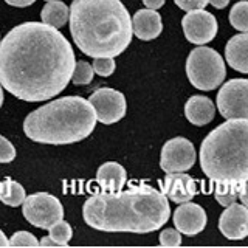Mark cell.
Listing matches in <instances>:
<instances>
[{
    "label": "cell",
    "mask_w": 248,
    "mask_h": 248,
    "mask_svg": "<svg viewBox=\"0 0 248 248\" xmlns=\"http://www.w3.org/2000/svg\"><path fill=\"white\" fill-rule=\"evenodd\" d=\"M239 199L242 202V205L247 206L248 203V199H247V182H242L240 183V188H239Z\"/></svg>",
    "instance_id": "1f68e13d"
},
{
    "label": "cell",
    "mask_w": 248,
    "mask_h": 248,
    "mask_svg": "<svg viewBox=\"0 0 248 248\" xmlns=\"http://www.w3.org/2000/svg\"><path fill=\"white\" fill-rule=\"evenodd\" d=\"M166 0H143V3L146 8H149V10H158L163 5H165Z\"/></svg>",
    "instance_id": "4dcf8cb0"
},
{
    "label": "cell",
    "mask_w": 248,
    "mask_h": 248,
    "mask_svg": "<svg viewBox=\"0 0 248 248\" xmlns=\"http://www.w3.org/2000/svg\"><path fill=\"white\" fill-rule=\"evenodd\" d=\"M161 192L174 203H185L197 194V185L194 178L183 172H168L163 180Z\"/></svg>",
    "instance_id": "5bb4252c"
},
{
    "label": "cell",
    "mask_w": 248,
    "mask_h": 248,
    "mask_svg": "<svg viewBox=\"0 0 248 248\" xmlns=\"http://www.w3.org/2000/svg\"><path fill=\"white\" fill-rule=\"evenodd\" d=\"M16 158L14 146L5 137L0 135V163H10Z\"/></svg>",
    "instance_id": "83f0119b"
},
{
    "label": "cell",
    "mask_w": 248,
    "mask_h": 248,
    "mask_svg": "<svg viewBox=\"0 0 248 248\" xmlns=\"http://www.w3.org/2000/svg\"><path fill=\"white\" fill-rule=\"evenodd\" d=\"M39 245H44V247H58L56 242H54L53 239H50L48 236H45V237L41 240V242H39Z\"/></svg>",
    "instance_id": "836d02e7"
},
{
    "label": "cell",
    "mask_w": 248,
    "mask_h": 248,
    "mask_svg": "<svg viewBox=\"0 0 248 248\" xmlns=\"http://www.w3.org/2000/svg\"><path fill=\"white\" fill-rule=\"evenodd\" d=\"M2 104H3V87L0 84V107H2Z\"/></svg>",
    "instance_id": "d590c367"
},
{
    "label": "cell",
    "mask_w": 248,
    "mask_h": 248,
    "mask_svg": "<svg viewBox=\"0 0 248 248\" xmlns=\"http://www.w3.org/2000/svg\"><path fill=\"white\" fill-rule=\"evenodd\" d=\"M219 230L230 240H242L248 236V209L242 203H231L219 217Z\"/></svg>",
    "instance_id": "7c38bea8"
},
{
    "label": "cell",
    "mask_w": 248,
    "mask_h": 248,
    "mask_svg": "<svg viewBox=\"0 0 248 248\" xmlns=\"http://www.w3.org/2000/svg\"><path fill=\"white\" fill-rule=\"evenodd\" d=\"M182 28L185 37L196 45H205L211 42L219 30L216 17L205 10H192L186 13L182 19Z\"/></svg>",
    "instance_id": "8fae6325"
},
{
    "label": "cell",
    "mask_w": 248,
    "mask_h": 248,
    "mask_svg": "<svg viewBox=\"0 0 248 248\" xmlns=\"http://www.w3.org/2000/svg\"><path fill=\"white\" fill-rule=\"evenodd\" d=\"M200 166L213 182H247L248 120H227L205 137Z\"/></svg>",
    "instance_id": "5b68a950"
},
{
    "label": "cell",
    "mask_w": 248,
    "mask_h": 248,
    "mask_svg": "<svg viewBox=\"0 0 248 248\" xmlns=\"http://www.w3.org/2000/svg\"><path fill=\"white\" fill-rule=\"evenodd\" d=\"M160 244L165 247H178L182 244V232L174 228H166L160 234Z\"/></svg>",
    "instance_id": "4316f807"
},
{
    "label": "cell",
    "mask_w": 248,
    "mask_h": 248,
    "mask_svg": "<svg viewBox=\"0 0 248 248\" xmlns=\"http://www.w3.org/2000/svg\"><path fill=\"white\" fill-rule=\"evenodd\" d=\"M216 115V107L213 101L206 96L194 95L185 104V116L194 126H206Z\"/></svg>",
    "instance_id": "2e32d148"
},
{
    "label": "cell",
    "mask_w": 248,
    "mask_h": 248,
    "mask_svg": "<svg viewBox=\"0 0 248 248\" xmlns=\"http://www.w3.org/2000/svg\"><path fill=\"white\" fill-rule=\"evenodd\" d=\"M242 182H217L216 185V191H214V197L219 202V205L222 206H230L231 203H234L239 199V188Z\"/></svg>",
    "instance_id": "44dd1931"
},
{
    "label": "cell",
    "mask_w": 248,
    "mask_h": 248,
    "mask_svg": "<svg viewBox=\"0 0 248 248\" xmlns=\"http://www.w3.org/2000/svg\"><path fill=\"white\" fill-rule=\"evenodd\" d=\"M23 217L37 228L48 230L54 222L64 217V208L59 199L48 192H36L25 197L22 203Z\"/></svg>",
    "instance_id": "52a82bcc"
},
{
    "label": "cell",
    "mask_w": 248,
    "mask_h": 248,
    "mask_svg": "<svg viewBox=\"0 0 248 248\" xmlns=\"http://www.w3.org/2000/svg\"><path fill=\"white\" fill-rule=\"evenodd\" d=\"M8 5L11 6H17V8H25V6H30L33 5L36 0H5Z\"/></svg>",
    "instance_id": "f546056e"
},
{
    "label": "cell",
    "mask_w": 248,
    "mask_h": 248,
    "mask_svg": "<svg viewBox=\"0 0 248 248\" xmlns=\"http://www.w3.org/2000/svg\"><path fill=\"white\" fill-rule=\"evenodd\" d=\"M41 19L53 28H62L68 20V6L61 0H50L42 8Z\"/></svg>",
    "instance_id": "d6986e66"
},
{
    "label": "cell",
    "mask_w": 248,
    "mask_h": 248,
    "mask_svg": "<svg viewBox=\"0 0 248 248\" xmlns=\"http://www.w3.org/2000/svg\"><path fill=\"white\" fill-rule=\"evenodd\" d=\"M170 216L168 199L149 185L93 194L82 206L89 227L107 232L146 234L160 230Z\"/></svg>",
    "instance_id": "7a4b0ae2"
},
{
    "label": "cell",
    "mask_w": 248,
    "mask_h": 248,
    "mask_svg": "<svg viewBox=\"0 0 248 248\" xmlns=\"http://www.w3.org/2000/svg\"><path fill=\"white\" fill-rule=\"evenodd\" d=\"M174 2L183 11L205 10V6L208 5V0H174Z\"/></svg>",
    "instance_id": "f1b7e54d"
},
{
    "label": "cell",
    "mask_w": 248,
    "mask_h": 248,
    "mask_svg": "<svg viewBox=\"0 0 248 248\" xmlns=\"http://www.w3.org/2000/svg\"><path fill=\"white\" fill-rule=\"evenodd\" d=\"M27 194L23 186L17 182L6 178L0 183V202L8 206H19L23 203Z\"/></svg>",
    "instance_id": "ffe728a7"
},
{
    "label": "cell",
    "mask_w": 248,
    "mask_h": 248,
    "mask_svg": "<svg viewBox=\"0 0 248 248\" xmlns=\"http://www.w3.org/2000/svg\"><path fill=\"white\" fill-rule=\"evenodd\" d=\"M96 180L106 191H120L126 183V169L116 161H107L98 168Z\"/></svg>",
    "instance_id": "ac0fdd59"
},
{
    "label": "cell",
    "mask_w": 248,
    "mask_h": 248,
    "mask_svg": "<svg viewBox=\"0 0 248 248\" xmlns=\"http://www.w3.org/2000/svg\"><path fill=\"white\" fill-rule=\"evenodd\" d=\"M163 31L161 16L157 10H140L132 17V33L141 41H152L157 39Z\"/></svg>",
    "instance_id": "9a60e30c"
},
{
    "label": "cell",
    "mask_w": 248,
    "mask_h": 248,
    "mask_svg": "<svg viewBox=\"0 0 248 248\" xmlns=\"http://www.w3.org/2000/svg\"><path fill=\"white\" fill-rule=\"evenodd\" d=\"M70 34L90 58H115L132 41V17L121 0H73Z\"/></svg>",
    "instance_id": "3957f363"
},
{
    "label": "cell",
    "mask_w": 248,
    "mask_h": 248,
    "mask_svg": "<svg viewBox=\"0 0 248 248\" xmlns=\"http://www.w3.org/2000/svg\"><path fill=\"white\" fill-rule=\"evenodd\" d=\"M197 158L194 144L188 138L175 137L165 143L160 155V166L165 172H186Z\"/></svg>",
    "instance_id": "9c48e42d"
},
{
    "label": "cell",
    "mask_w": 248,
    "mask_h": 248,
    "mask_svg": "<svg viewBox=\"0 0 248 248\" xmlns=\"http://www.w3.org/2000/svg\"><path fill=\"white\" fill-rule=\"evenodd\" d=\"M206 213L197 203L185 202L174 211V225L182 234L196 236L206 227Z\"/></svg>",
    "instance_id": "4fadbf2b"
},
{
    "label": "cell",
    "mask_w": 248,
    "mask_h": 248,
    "mask_svg": "<svg viewBox=\"0 0 248 248\" xmlns=\"http://www.w3.org/2000/svg\"><path fill=\"white\" fill-rule=\"evenodd\" d=\"M75 51L58 28L25 22L0 41V84L28 103L46 101L72 81Z\"/></svg>",
    "instance_id": "6da1fadb"
},
{
    "label": "cell",
    "mask_w": 248,
    "mask_h": 248,
    "mask_svg": "<svg viewBox=\"0 0 248 248\" xmlns=\"http://www.w3.org/2000/svg\"><path fill=\"white\" fill-rule=\"evenodd\" d=\"M93 75H95V72H93V68H92V65L89 64V62L78 61L76 64H75V70H73V75H72V81L76 85H87V84L92 82Z\"/></svg>",
    "instance_id": "cb8c5ba5"
},
{
    "label": "cell",
    "mask_w": 248,
    "mask_h": 248,
    "mask_svg": "<svg viewBox=\"0 0 248 248\" xmlns=\"http://www.w3.org/2000/svg\"><path fill=\"white\" fill-rule=\"evenodd\" d=\"M8 245H10V242H8L6 236L3 234V231L0 230V247H8Z\"/></svg>",
    "instance_id": "e575fe53"
},
{
    "label": "cell",
    "mask_w": 248,
    "mask_h": 248,
    "mask_svg": "<svg viewBox=\"0 0 248 248\" xmlns=\"http://www.w3.org/2000/svg\"><path fill=\"white\" fill-rule=\"evenodd\" d=\"M186 75L196 89L209 92L222 85L227 76V67L216 50L197 45L186 59Z\"/></svg>",
    "instance_id": "8992f818"
},
{
    "label": "cell",
    "mask_w": 248,
    "mask_h": 248,
    "mask_svg": "<svg viewBox=\"0 0 248 248\" xmlns=\"http://www.w3.org/2000/svg\"><path fill=\"white\" fill-rule=\"evenodd\" d=\"M230 23L240 33H248V2L240 0L230 11Z\"/></svg>",
    "instance_id": "7402d4cb"
},
{
    "label": "cell",
    "mask_w": 248,
    "mask_h": 248,
    "mask_svg": "<svg viewBox=\"0 0 248 248\" xmlns=\"http://www.w3.org/2000/svg\"><path fill=\"white\" fill-rule=\"evenodd\" d=\"M95 126V110L87 99L64 96L31 112L23 123V132L36 143L72 144L87 138Z\"/></svg>",
    "instance_id": "277c9868"
},
{
    "label": "cell",
    "mask_w": 248,
    "mask_h": 248,
    "mask_svg": "<svg viewBox=\"0 0 248 248\" xmlns=\"http://www.w3.org/2000/svg\"><path fill=\"white\" fill-rule=\"evenodd\" d=\"M217 108L225 120H248V81L231 79L217 93Z\"/></svg>",
    "instance_id": "ba28073f"
},
{
    "label": "cell",
    "mask_w": 248,
    "mask_h": 248,
    "mask_svg": "<svg viewBox=\"0 0 248 248\" xmlns=\"http://www.w3.org/2000/svg\"><path fill=\"white\" fill-rule=\"evenodd\" d=\"M72 236H73L72 227H70L64 219L54 222L48 228V237L53 239L58 247H67Z\"/></svg>",
    "instance_id": "603a6c76"
},
{
    "label": "cell",
    "mask_w": 248,
    "mask_h": 248,
    "mask_svg": "<svg viewBox=\"0 0 248 248\" xmlns=\"http://www.w3.org/2000/svg\"><path fill=\"white\" fill-rule=\"evenodd\" d=\"M11 247H37L39 240L28 231H17L8 240Z\"/></svg>",
    "instance_id": "484cf974"
},
{
    "label": "cell",
    "mask_w": 248,
    "mask_h": 248,
    "mask_svg": "<svg viewBox=\"0 0 248 248\" xmlns=\"http://www.w3.org/2000/svg\"><path fill=\"white\" fill-rule=\"evenodd\" d=\"M45 2H50V0H45Z\"/></svg>",
    "instance_id": "8d00e7d4"
},
{
    "label": "cell",
    "mask_w": 248,
    "mask_h": 248,
    "mask_svg": "<svg viewBox=\"0 0 248 248\" xmlns=\"http://www.w3.org/2000/svg\"><path fill=\"white\" fill-rule=\"evenodd\" d=\"M92 68L96 75L106 78V76H110L115 72L116 65H115L113 58H95Z\"/></svg>",
    "instance_id": "d4e9b609"
},
{
    "label": "cell",
    "mask_w": 248,
    "mask_h": 248,
    "mask_svg": "<svg viewBox=\"0 0 248 248\" xmlns=\"http://www.w3.org/2000/svg\"><path fill=\"white\" fill-rule=\"evenodd\" d=\"M248 34L240 33L231 37L227 46H225V59L231 68L237 70L240 73H248Z\"/></svg>",
    "instance_id": "e0dca14e"
},
{
    "label": "cell",
    "mask_w": 248,
    "mask_h": 248,
    "mask_svg": "<svg viewBox=\"0 0 248 248\" xmlns=\"http://www.w3.org/2000/svg\"><path fill=\"white\" fill-rule=\"evenodd\" d=\"M208 3H211L217 10H223L225 6H228L230 0H208Z\"/></svg>",
    "instance_id": "d6a6232c"
},
{
    "label": "cell",
    "mask_w": 248,
    "mask_h": 248,
    "mask_svg": "<svg viewBox=\"0 0 248 248\" xmlns=\"http://www.w3.org/2000/svg\"><path fill=\"white\" fill-rule=\"evenodd\" d=\"M89 103L95 110L96 121L103 124L118 123L127 110L126 98H124L123 93L108 87L93 92L89 98Z\"/></svg>",
    "instance_id": "30bf717a"
}]
</instances>
